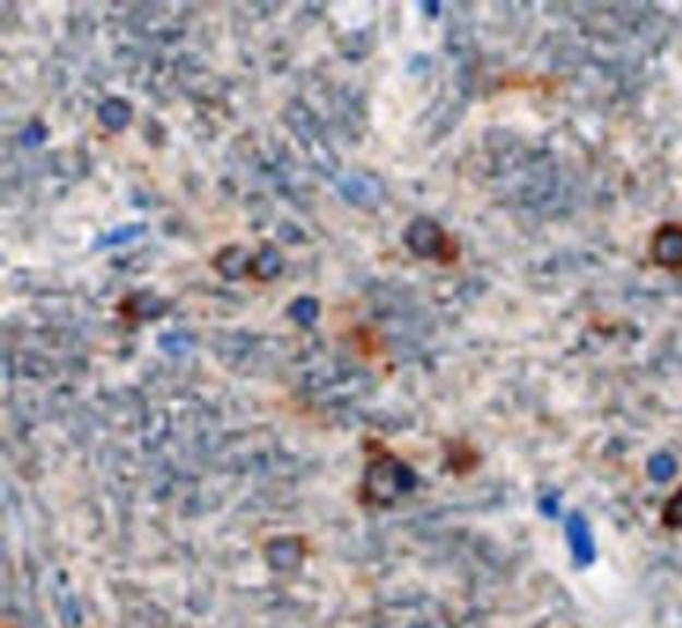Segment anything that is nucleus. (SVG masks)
Instances as JSON below:
<instances>
[{
    "instance_id": "obj_1",
    "label": "nucleus",
    "mask_w": 682,
    "mask_h": 628,
    "mask_svg": "<svg viewBox=\"0 0 682 628\" xmlns=\"http://www.w3.org/2000/svg\"><path fill=\"white\" fill-rule=\"evenodd\" d=\"M0 628H20V626H16V623H10V619H3V623H0Z\"/></svg>"
}]
</instances>
